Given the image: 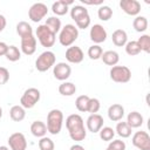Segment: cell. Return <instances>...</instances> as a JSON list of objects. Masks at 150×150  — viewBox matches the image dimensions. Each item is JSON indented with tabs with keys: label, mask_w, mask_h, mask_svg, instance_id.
<instances>
[{
	"label": "cell",
	"mask_w": 150,
	"mask_h": 150,
	"mask_svg": "<svg viewBox=\"0 0 150 150\" xmlns=\"http://www.w3.org/2000/svg\"><path fill=\"white\" fill-rule=\"evenodd\" d=\"M6 25H7V21H6V18L0 14V33L6 28Z\"/></svg>",
	"instance_id": "7bdbcfd3"
},
{
	"label": "cell",
	"mask_w": 150,
	"mask_h": 150,
	"mask_svg": "<svg viewBox=\"0 0 150 150\" xmlns=\"http://www.w3.org/2000/svg\"><path fill=\"white\" fill-rule=\"evenodd\" d=\"M6 59L11 62H15V61H19L20 57H21V52L19 50V48L16 46H8V49H7V53H6Z\"/></svg>",
	"instance_id": "f546056e"
},
{
	"label": "cell",
	"mask_w": 150,
	"mask_h": 150,
	"mask_svg": "<svg viewBox=\"0 0 150 150\" xmlns=\"http://www.w3.org/2000/svg\"><path fill=\"white\" fill-rule=\"evenodd\" d=\"M75 23H76L77 29H86V28H88L89 25H90V16H89V15H86V16L81 18L80 20H77Z\"/></svg>",
	"instance_id": "f35d334b"
},
{
	"label": "cell",
	"mask_w": 150,
	"mask_h": 150,
	"mask_svg": "<svg viewBox=\"0 0 150 150\" xmlns=\"http://www.w3.org/2000/svg\"><path fill=\"white\" fill-rule=\"evenodd\" d=\"M103 54V49L100 45H93L88 48V56L91 59V60H98L101 59Z\"/></svg>",
	"instance_id": "e575fe53"
},
{
	"label": "cell",
	"mask_w": 150,
	"mask_h": 150,
	"mask_svg": "<svg viewBox=\"0 0 150 150\" xmlns=\"http://www.w3.org/2000/svg\"><path fill=\"white\" fill-rule=\"evenodd\" d=\"M16 33L20 38H25V36H28V35H33V28L28 22L20 21L16 25Z\"/></svg>",
	"instance_id": "83f0119b"
},
{
	"label": "cell",
	"mask_w": 150,
	"mask_h": 150,
	"mask_svg": "<svg viewBox=\"0 0 150 150\" xmlns=\"http://www.w3.org/2000/svg\"><path fill=\"white\" fill-rule=\"evenodd\" d=\"M63 124V114L60 109H52L47 115V131L52 135L60 134Z\"/></svg>",
	"instance_id": "7a4b0ae2"
},
{
	"label": "cell",
	"mask_w": 150,
	"mask_h": 150,
	"mask_svg": "<svg viewBox=\"0 0 150 150\" xmlns=\"http://www.w3.org/2000/svg\"><path fill=\"white\" fill-rule=\"evenodd\" d=\"M0 150H9V148L6 145H0Z\"/></svg>",
	"instance_id": "bcb514c9"
},
{
	"label": "cell",
	"mask_w": 150,
	"mask_h": 150,
	"mask_svg": "<svg viewBox=\"0 0 150 150\" xmlns=\"http://www.w3.org/2000/svg\"><path fill=\"white\" fill-rule=\"evenodd\" d=\"M35 50H36V38L34 35L21 38V52L25 55H33Z\"/></svg>",
	"instance_id": "9a60e30c"
},
{
	"label": "cell",
	"mask_w": 150,
	"mask_h": 150,
	"mask_svg": "<svg viewBox=\"0 0 150 150\" xmlns=\"http://www.w3.org/2000/svg\"><path fill=\"white\" fill-rule=\"evenodd\" d=\"M89 96L87 95H80L76 100H75V107L79 111L81 112H86L87 108H88V101H89Z\"/></svg>",
	"instance_id": "d6a6232c"
},
{
	"label": "cell",
	"mask_w": 150,
	"mask_h": 150,
	"mask_svg": "<svg viewBox=\"0 0 150 150\" xmlns=\"http://www.w3.org/2000/svg\"><path fill=\"white\" fill-rule=\"evenodd\" d=\"M30 132L35 137H45L47 134V127L42 121H34L30 124Z\"/></svg>",
	"instance_id": "44dd1931"
},
{
	"label": "cell",
	"mask_w": 150,
	"mask_h": 150,
	"mask_svg": "<svg viewBox=\"0 0 150 150\" xmlns=\"http://www.w3.org/2000/svg\"><path fill=\"white\" fill-rule=\"evenodd\" d=\"M86 15H89V13H88V9L82 5H74L70 9V16L75 22Z\"/></svg>",
	"instance_id": "cb8c5ba5"
},
{
	"label": "cell",
	"mask_w": 150,
	"mask_h": 150,
	"mask_svg": "<svg viewBox=\"0 0 150 150\" xmlns=\"http://www.w3.org/2000/svg\"><path fill=\"white\" fill-rule=\"evenodd\" d=\"M71 74V68L66 62H59L53 67V75L59 81H66Z\"/></svg>",
	"instance_id": "7c38bea8"
},
{
	"label": "cell",
	"mask_w": 150,
	"mask_h": 150,
	"mask_svg": "<svg viewBox=\"0 0 150 150\" xmlns=\"http://www.w3.org/2000/svg\"><path fill=\"white\" fill-rule=\"evenodd\" d=\"M79 38V29L75 25L68 23L61 28L59 34V41L63 47H70Z\"/></svg>",
	"instance_id": "3957f363"
},
{
	"label": "cell",
	"mask_w": 150,
	"mask_h": 150,
	"mask_svg": "<svg viewBox=\"0 0 150 150\" xmlns=\"http://www.w3.org/2000/svg\"><path fill=\"white\" fill-rule=\"evenodd\" d=\"M35 35H36L40 45L42 47H46V48L53 47L55 43V40H56V35L46 25L38 26V28L35 30Z\"/></svg>",
	"instance_id": "277c9868"
},
{
	"label": "cell",
	"mask_w": 150,
	"mask_h": 150,
	"mask_svg": "<svg viewBox=\"0 0 150 150\" xmlns=\"http://www.w3.org/2000/svg\"><path fill=\"white\" fill-rule=\"evenodd\" d=\"M109 148H111L112 150H125V143L122 139H115V141H110Z\"/></svg>",
	"instance_id": "ab89813d"
},
{
	"label": "cell",
	"mask_w": 150,
	"mask_h": 150,
	"mask_svg": "<svg viewBox=\"0 0 150 150\" xmlns=\"http://www.w3.org/2000/svg\"><path fill=\"white\" fill-rule=\"evenodd\" d=\"M69 150H86L81 144H74V145H71L70 146V149Z\"/></svg>",
	"instance_id": "f6af8a7d"
},
{
	"label": "cell",
	"mask_w": 150,
	"mask_h": 150,
	"mask_svg": "<svg viewBox=\"0 0 150 150\" xmlns=\"http://www.w3.org/2000/svg\"><path fill=\"white\" fill-rule=\"evenodd\" d=\"M69 5H73V1H64V0H59L55 1L52 5V11L56 16H62L68 13L69 11Z\"/></svg>",
	"instance_id": "ac0fdd59"
},
{
	"label": "cell",
	"mask_w": 150,
	"mask_h": 150,
	"mask_svg": "<svg viewBox=\"0 0 150 150\" xmlns=\"http://www.w3.org/2000/svg\"><path fill=\"white\" fill-rule=\"evenodd\" d=\"M125 53L130 56H135V55H138L142 50L137 43V41H128L125 43Z\"/></svg>",
	"instance_id": "836d02e7"
},
{
	"label": "cell",
	"mask_w": 150,
	"mask_h": 150,
	"mask_svg": "<svg viewBox=\"0 0 150 150\" xmlns=\"http://www.w3.org/2000/svg\"><path fill=\"white\" fill-rule=\"evenodd\" d=\"M97 16L100 20L102 21H108L109 19H111L112 16V9L109 7V6H101L98 9H97Z\"/></svg>",
	"instance_id": "1f68e13d"
},
{
	"label": "cell",
	"mask_w": 150,
	"mask_h": 150,
	"mask_svg": "<svg viewBox=\"0 0 150 150\" xmlns=\"http://www.w3.org/2000/svg\"><path fill=\"white\" fill-rule=\"evenodd\" d=\"M109 74L110 79L116 83H127L131 79V70L127 66H114Z\"/></svg>",
	"instance_id": "52a82bcc"
},
{
	"label": "cell",
	"mask_w": 150,
	"mask_h": 150,
	"mask_svg": "<svg viewBox=\"0 0 150 150\" xmlns=\"http://www.w3.org/2000/svg\"><path fill=\"white\" fill-rule=\"evenodd\" d=\"M132 145L139 150H150V136L146 131H136L131 138Z\"/></svg>",
	"instance_id": "9c48e42d"
},
{
	"label": "cell",
	"mask_w": 150,
	"mask_h": 150,
	"mask_svg": "<svg viewBox=\"0 0 150 150\" xmlns=\"http://www.w3.org/2000/svg\"><path fill=\"white\" fill-rule=\"evenodd\" d=\"M89 36H90V40H91L94 43L98 45V43H102V42H104V41L107 40L108 34H107L105 28H104L102 25L95 23V25L91 26V28H90Z\"/></svg>",
	"instance_id": "8fae6325"
},
{
	"label": "cell",
	"mask_w": 150,
	"mask_h": 150,
	"mask_svg": "<svg viewBox=\"0 0 150 150\" xmlns=\"http://www.w3.org/2000/svg\"><path fill=\"white\" fill-rule=\"evenodd\" d=\"M105 150H112V149H111V148H109V146H107V149H105Z\"/></svg>",
	"instance_id": "c3c4849f"
},
{
	"label": "cell",
	"mask_w": 150,
	"mask_h": 150,
	"mask_svg": "<svg viewBox=\"0 0 150 150\" xmlns=\"http://www.w3.org/2000/svg\"><path fill=\"white\" fill-rule=\"evenodd\" d=\"M144 120H143V116L138 112V111H131L129 112L128 117H127V123L128 125L134 129V128H139L142 124H143Z\"/></svg>",
	"instance_id": "7402d4cb"
},
{
	"label": "cell",
	"mask_w": 150,
	"mask_h": 150,
	"mask_svg": "<svg viewBox=\"0 0 150 150\" xmlns=\"http://www.w3.org/2000/svg\"><path fill=\"white\" fill-rule=\"evenodd\" d=\"M120 7L125 14L131 16H137L141 12V4L137 0H121Z\"/></svg>",
	"instance_id": "4fadbf2b"
},
{
	"label": "cell",
	"mask_w": 150,
	"mask_h": 150,
	"mask_svg": "<svg viewBox=\"0 0 150 150\" xmlns=\"http://www.w3.org/2000/svg\"><path fill=\"white\" fill-rule=\"evenodd\" d=\"M124 116V108L122 104L114 103L108 108V117L112 122H118Z\"/></svg>",
	"instance_id": "e0dca14e"
},
{
	"label": "cell",
	"mask_w": 150,
	"mask_h": 150,
	"mask_svg": "<svg viewBox=\"0 0 150 150\" xmlns=\"http://www.w3.org/2000/svg\"><path fill=\"white\" fill-rule=\"evenodd\" d=\"M111 40H112V43L117 47H123L125 46V43L128 42V35H127V32L123 30V29H116L112 32V35H111Z\"/></svg>",
	"instance_id": "d6986e66"
},
{
	"label": "cell",
	"mask_w": 150,
	"mask_h": 150,
	"mask_svg": "<svg viewBox=\"0 0 150 150\" xmlns=\"http://www.w3.org/2000/svg\"><path fill=\"white\" fill-rule=\"evenodd\" d=\"M101 108V103L97 98L95 97H90L89 101H88V108H87V112H90V114H97V111L100 110Z\"/></svg>",
	"instance_id": "74e56055"
},
{
	"label": "cell",
	"mask_w": 150,
	"mask_h": 150,
	"mask_svg": "<svg viewBox=\"0 0 150 150\" xmlns=\"http://www.w3.org/2000/svg\"><path fill=\"white\" fill-rule=\"evenodd\" d=\"M7 49H8V45L6 42L0 41V56H5L7 53Z\"/></svg>",
	"instance_id": "b9f144b4"
},
{
	"label": "cell",
	"mask_w": 150,
	"mask_h": 150,
	"mask_svg": "<svg viewBox=\"0 0 150 150\" xmlns=\"http://www.w3.org/2000/svg\"><path fill=\"white\" fill-rule=\"evenodd\" d=\"M101 59H102L103 63H105L107 66L114 67V66H116V64L118 63V61H120V55H118V53L115 52V50H107V52H103Z\"/></svg>",
	"instance_id": "ffe728a7"
},
{
	"label": "cell",
	"mask_w": 150,
	"mask_h": 150,
	"mask_svg": "<svg viewBox=\"0 0 150 150\" xmlns=\"http://www.w3.org/2000/svg\"><path fill=\"white\" fill-rule=\"evenodd\" d=\"M115 131H116L115 134H117L120 137H122V138H128V137L131 136L132 129L128 125L127 122H118V123L116 124Z\"/></svg>",
	"instance_id": "4316f807"
},
{
	"label": "cell",
	"mask_w": 150,
	"mask_h": 150,
	"mask_svg": "<svg viewBox=\"0 0 150 150\" xmlns=\"http://www.w3.org/2000/svg\"><path fill=\"white\" fill-rule=\"evenodd\" d=\"M137 43L142 52L150 53V36L148 34L141 35V38H138V40H137Z\"/></svg>",
	"instance_id": "d590c367"
},
{
	"label": "cell",
	"mask_w": 150,
	"mask_h": 150,
	"mask_svg": "<svg viewBox=\"0 0 150 150\" xmlns=\"http://www.w3.org/2000/svg\"><path fill=\"white\" fill-rule=\"evenodd\" d=\"M132 27L136 32L138 33H143L148 29V19L145 16H141V15H137L134 21H132Z\"/></svg>",
	"instance_id": "484cf974"
},
{
	"label": "cell",
	"mask_w": 150,
	"mask_h": 150,
	"mask_svg": "<svg viewBox=\"0 0 150 150\" xmlns=\"http://www.w3.org/2000/svg\"><path fill=\"white\" fill-rule=\"evenodd\" d=\"M55 61H56L55 54L50 50H46L38 56V59L35 61V68L38 71H41V73L47 71L48 69L54 67Z\"/></svg>",
	"instance_id": "5b68a950"
},
{
	"label": "cell",
	"mask_w": 150,
	"mask_h": 150,
	"mask_svg": "<svg viewBox=\"0 0 150 150\" xmlns=\"http://www.w3.org/2000/svg\"><path fill=\"white\" fill-rule=\"evenodd\" d=\"M40 97H41V93L39 89L28 88L25 90V93L20 98V105L23 107L25 109H30L40 101Z\"/></svg>",
	"instance_id": "8992f818"
},
{
	"label": "cell",
	"mask_w": 150,
	"mask_h": 150,
	"mask_svg": "<svg viewBox=\"0 0 150 150\" xmlns=\"http://www.w3.org/2000/svg\"><path fill=\"white\" fill-rule=\"evenodd\" d=\"M84 54L79 46H70L66 50V60L70 63H81Z\"/></svg>",
	"instance_id": "5bb4252c"
},
{
	"label": "cell",
	"mask_w": 150,
	"mask_h": 150,
	"mask_svg": "<svg viewBox=\"0 0 150 150\" xmlns=\"http://www.w3.org/2000/svg\"><path fill=\"white\" fill-rule=\"evenodd\" d=\"M103 117L100 114H90V116L87 118V129L93 132L96 134L101 130V128L103 127Z\"/></svg>",
	"instance_id": "2e32d148"
},
{
	"label": "cell",
	"mask_w": 150,
	"mask_h": 150,
	"mask_svg": "<svg viewBox=\"0 0 150 150\" xmlns=\"http://www.w3.org/2000/svg\"><path fill=\"white\" fill-rule=\"evenodd\" d=\"M38 145H39L40 150H54V148H55V144H54L53 139L49 138V137H46V136L40 138Z\"/></svg>",
	"instance_id": "8d00e7d4"
},
{
	"label": "cell",
	"mask_w": 150,
	"mask_h": 150,
	"mask_svg": "<svg viewBox=\"0 0 150 150\" xmlns=\"http://www.w3.org/2000/svg\"><path fill=\"white\" fill-rule=\"evenodd\" d=\"M59 93L62 96H71L76 93V86L73 82L64 81L59 86Z\"/></svg>",
	"instance_id": "d4e9b609"
},
{
	"label": "cell",
	"mask_w": 150,
	"mask_h": 150,
	"mask_svg": "<svg viewBox=\"0 0 150 150\" xmlns=\"http://www.w3.org/2000/svg\"><path fill=\"white\" fill-rule=\"evenodd\" d=\"M66 127L69 136L75 142H81L87 136V130L84 128L83 118L79 114H71L66 118Z\"/></svg>",
	"instance_id": "6da1fadb"
},
{
	"label": "cell",
	"mask_w": 150,
	"mask_h": 150,
	"mask_svg": "<svg viewBox=\"0 0 150 150\" xmlns=\"http://www.w3.org/2000/svg\"><path fill=\"white\" fill-rule=\"evenodd\" d=\"M84 5H101V4H103V1L102 0H98V1H87V0H81Z\"/></svg>",
	"instance_id": "ee69618b"
},
{
	"label": "cell",
	"mask_w": 150,
	"mask_h": 150,
	"mask_svg": "<svg viewBox=\"0 0 150 150\" xmlns=\"http://www.w3.org/2000/svg\"><path fill=\"white\" fill-rule=\"evenodd\" d=\"M8 145L11 150H26L27 149V141L23 134L14 132L8 137Z\"/></svg>",
	"instance_id": "30bf717a"
},
{
	"label": "cell",
	"mask_w": 150,
	"mask_h": 150,
	"mask_svg": "<svg viewBox=\"0 0 150 150\" xmlns=\"http://www.w3.org/2000/svg\"><path fill=\"white\" fill-rule=\"evenodd\" d=\"M9 117L14 122H21L26 117V110L21 105H13L9 109Z\"/></svg>",
	"instance_id": "603a6c76"
},
{
	"label": "cell",
	"mask_w": 150,
	"mask_h": 150,
	"mask_svg": "<svg viewBox=\"0 0 150 150\" xmlns=\"http://www.w3.org/2000/svg\"><path fill=\"white\" fill-rule=\"evenodd\" d=\"M47 13H48L47 5L42 2H36V4H33L28 9V18L33 22H40L47 15Z\"/></svg>",
	"instance_id": "ba28073f"
},
{
	"label": "cell",
	"mask_w": 150,
	"mask_h": 150,
	"mask_svg": "<svg viewBox=\"0 0 150 150\" xmlns=\"http://www.w3.org/2000/svg\"><path fill=\"white\" fill-rule=\"evenodd\" d=\"M1 117H2V108L0 107V118H1Z\"/></svg>",
	"instance_id": "7dc6e473"
},
{
	"label": "cell",
	"mask_w": 150,
	"mask_h": 150,
	"mask_svg": "<svg viewBox=\"0 0 150 150\" xmlns=\"http://www.w3.org/2000/svg\"><path fill=\"white\" fill-rule=\"evenodd\" d=\"M100 134V138L104 142H110L112 141L114 136H115V130L110 127H102L101 130L98 131Z\"/></svg>",
	"instance_id": "4dcf8cb0"
},
{
	"label": "cell",
	"mask_w": 150,
	"mask_h": 150,
	"mask_svg": "<svg viewBox=\"0 0 150 150\" xmlns=\"http://www.w3.org/2000/svg\"><path fill=\"white\" fill-rule=\"evenodd\" d=\"M55 35L57 33H60L61 30V20L57 18V16H49L47 20H46V23H45Z\"/></svg>",
	"instance_id": "f1b7e54d"
},
{
	"label": "cell",
	"mask_w": 150,
	"mask_h": 150,
	"mask_svg": "<svg viewBox=\"0 0 150 150\" xmlns=\"http://www.w3.org/2000/svg\"><path fill=\"white\" fill-rule=\"evenodd\" d=\"M9 80V71L5 67H0V86L6 84Z\"/></svg>",
	"instance_id": "60d3db41"
}]
</instances>
